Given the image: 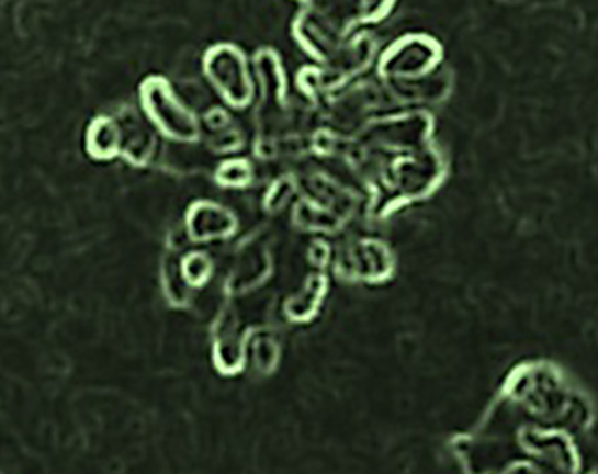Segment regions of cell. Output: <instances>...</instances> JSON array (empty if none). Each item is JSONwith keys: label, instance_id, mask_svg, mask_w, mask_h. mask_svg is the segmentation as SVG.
Listing matches in <instances>:
<instances>
[{"label": "cell", "instance_id": "obj_1", "mask_svg": "<svg viewBox=\"0 0 598 474\" xmlns=\"http://www.w3.org/2000/svg\"><path fill=\"white\" fill-rule=\"evenodd\" d=\"M140 105L147 122L163 138L180 144L199 140L201 124L196 114L185 108L166 79L151 76L142 81Z\"/></svg>", "mask_w": 598, "mask_h": 474}, {"label": "cell", "instance_id": "obj_2", "mask_svg": "<svg viewBox=\"0 0 598 474\" xmlns=\"http://www.w3.org/2000/svg\"><path fill=\"white\" fill-rule=\"evenodd\" d=\"M204 72L218 97L229 108L245 109L252 103L256 83L247 57L237 46L218 45L210 48L204 59Z\"/></svg>", "mask_w": 598, "mask_h": 474}, {"label": "cell", "instance_id": "obj_3", "mask_svg": "<svg viewBox=\"0 0 598 474\" xmlns=\"http://www.w3.org/2000/svg\"><path fill=\"white\" fill-rule=\"evenodd\" d=\"M237 230V217L215 203H196L188 214V234L195 244L228 239Z\"/></svg>", "mask_w": 598, "mask_h": 474}, {"label": "cell", "instance_id": "obj_4", "mask_svg": "<svg viewBox=\"0 0 598 474\" xmlns=\"http://www.w3.org/2000/svg\"><path fill=\"white\" fill-rule=\"evenodd\" d=\"M124 135L114 116H95L84 129V153L95 162H111L122 157Z\"/></svg>", "mask_w": 598, "mask_h": 474}, {"label": "cell", "instance_id": "obj_5", "mask_svg": "<svg viewBox=\"0 0 598 474\" xmlns=\"http://www.w3.org/2000/svg\"><path fill=\"white\" fill-rule=\"evenodd\" d=\"M116 120L122 125V135H124L122 158H125L135 168H144L149 165L153 155H155V136L151 131L147 129V122L144 124L135 114H131L124 120Z\"/></svg>", "mask_w": 598, "mask_h": 474}, {"label": "cell", "instance_id": "obj_6", "mask_svg": "<svg viewBox=\"0 0 598 474\" xmlns=\"http://www.w3.org/2000/svg\"><path fill=\"white\" fill-rule=\"evenodd\" d=\"M419 43V41H417ZM414 41H398L382 59V72L390 78L409 79L426 68V48H420Z\"/></svg>", "mask_w": 598, "mask_h": 474}, {"label": "cell", "instance_id": "obj_7", "mask_svg": "<svg viewBox=\"0 0 598 474\" xmlns=\"http://www.w3.org/2000/svg\"><path fill=\"white\" fill-rule=\"evenodd\" d=\"M325 293H327V280L319 274H313L308 278L305 287L297 291L296 296H292L286 302V311L292 320H308L316 315V311L324 304Z\"/></svg>", "mask_w": 598, "mask_h": 474}, {"label": "cell", "instance_id": "obj_8", "mask_svg": "<svg viewBox=\"0 0 598 474\" xmlns=\"http://www.w3.org/2000/svg\"><path fill=\"white\" fill-rule=\"evenodd\" d=\"M182 282L188 287L202 289L213 276V261L206 252H190L179 261Z\"/></svg>", "mask_w": 598, "mask_h": 474}, {"label": "cell", "instance_id": "obj_9", "mask_svg": "<svg viewBox=\"0 0 598 474\" xmlns=\"http://www.w3.org/2000/svg\"><path fill=\"white\" fill-rule=\"evenodd\" d=\"M252 168L245 160H229L224 162L217 171L218 184L228 188L248 187L252 181Z\"/></svg>", "mask_w": 598, "mask_h": 474}]
</instances>
